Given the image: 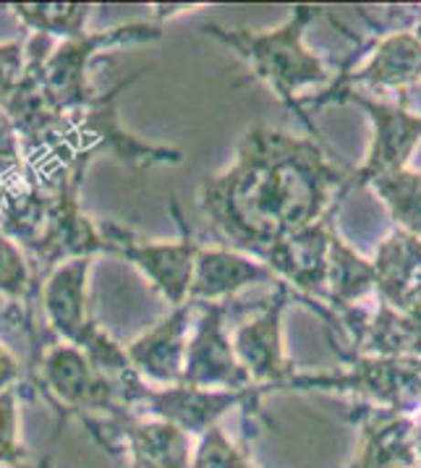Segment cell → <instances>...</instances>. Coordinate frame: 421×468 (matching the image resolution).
<instances>
[{
	"mask_svg": "<svg viewBox=\"0 0 421 468\" xmlns=\"http://www.w3.org/2000/svg\"><path fill=\"white\" fill-rule=\"evenodd\" d=\"M202 317L194 324L186 343V364H184V385L202 390H244L249 375L238 364L233 343L223 327V306L220 303H199Z\"/></svg>",
	"mask_w": 421,
	"mask_h": 468,
	"instance_id": "6",
	"label": "cell"
},
{
	"mask_svg": "<svg viewBox=\"0 0 421 468\" xmlns=\"http://www.w3.org/2000/svg\"><path fill=\"white\" fill-rule=\"evenodd\" d=\"M21 379H24L21 361L14 356V351L5 343H0V393L8 388H16Z\"/></svg>",
	"mask_w": 421,
	"mask_h": 468,
	"instance_id": "16",
	"label": "cell"
},
{
	"mask_svg": "<svg viewBox=\"0 0 421 468\" xmlns=\"http://www.w3.org/2000/svg\"><path fill=\"white\" fill-rule=\"evenodd\" d=\"M5 8L29 32L63 42V39H77L87 35V21L97 5L92 3H11Z\"/></svg>",
	"mask_w": 421,
	"mask_h": 468,
	"instance_id": "10",
	"label": "cell"
},
{
	"mask_svg": "<svg viewBox=\"0 0 421 468\" xmlns=\"http://www.w3.org/2000/svg\"><path fill=\"white\" fill-rule=\"evenodd\" d=\"M84 427L102 445L118 440L129 450V468H192V437L168 421L139 416L134 411H118L105 419H81Z\"/></svg>",
	"mask_w": 421,
	"mask_h": 468,
	"instance_id": "5",
	"label": "cell"
},
{
	"mask_svg": "<svg viewBox=\"0 0 421 468\" xmlns=\"http://www.w3.org/2000/svg\"><path fill=\"white\" fill-rule=\"evenodd\" d=\"M192 468H251V463L226 437V431L220 427H212L207 434L199 437Z\"/></svg>",
	"mask_w": 421,
	"mask_h": 468,
	"instance_id": "14",
	"label": "cell"
},
{
	"mask_svg": "<svg viewBox=\"0 0 421 468\" xmlns=\"http://www.w3.org/2000/svg\"><path fill=\"white\" fill-rule=\"evenodd\" d=\"M194 301L171 309L168 317L153 324L147 333L126 346L129 364L136 375L153 388H171L184 382V364H186V343L192 330Z\"/></svg>",
	"mask_w": 421,
	"mask_h": 468,
	"instance_id": "7",
	"label": "cell"
},
{
	"mask_svg": "<svg viewBox=\"0 0 421 468\" xmlns=\"http://www.w3.org/2000/svg\"><path fill=\"white\" fill-rule=\"evenodd\" d=\"M3 202H5V188L0 184V209H3Z\"/></svg>",
	"mask_w": 421,
	"mask_h": 468,
	"instance_id": "17",
	"label": "cell"
},
{
	"mask_svg": "<svg viewBox=\"0 0 421 468\" xmlns=\"http://www.w3.org/2000/svg\"><path fill=\"white\" fill-rule=\"evenodd\" d=\"M163 37L160 24L153 21H132L113 29L87 32L77 39L56 42L50 37H35L26 42V56L35 60L39 74V90L45 102L56 112H68L87 108L97 100V90L89 81V66L100 53L113 48L153 42Z\"/></svg>",
	"mask_w": 421,
	"mask_h": 468,
	"instance_id": "1",
	"label": "cell"
},
{
	"mask_svg": "<svg viewBox=\"0 0 421 468\" xmlns=\"http://www.w3.org/2000/svg\"><path fill=\"white\" fill-rule=\"evenodd\" d=\"M19 385L0 393V466L3 468H35L29 450L19 442Z\"/></svg>",
	"mask_w": 421,
	"mask_h": 468,
	"instance_id": "12",
	"label": "cell"
},
{
	"mask_svg": "<svg viewBox=\"0 0 421 468\" xmlns=\"http://www.w3.org/2000/svg\"><path fill=\"white\" fill-rule=\"evenodd\" d=\"M32 170L24 157V144L21 136L11 121V115L0 108V184L3 188H11L26 181Z\"/></svg>",
	"mask_w": 421,
	"mask_h": 468,
	"instance_id": "13",
	"label": "cell"
},
{
	"mask_svg": "<svg viewBox=\"0 0 421 468\" xmlns=\"http://www.w3.org/2000/svg\"><path fill=\"white\" fill-rule=\"evenodd\" d=\"M26 42L29 39H11L0 45V108L14 97L19 87L24 66H26Z\"/></svg>",
	"mask_w": 421,
	"mask_h": 468,
	"instance_id": "15",
	"label": "cell"
},
{
	"mask_svg": "<svg viewBox=\"0 0 421 468\" xmlns=\"http://www.w3.org/2000/svg\"><path fill=\"white\" fill-rule=\"evenodd\" d=\"M97 225H100V233L108 244V254L134 264L173 309L184 306L189 301L194 262L199 254V246L194 244L192 236H184L175 244H171V241L157 244V241L139 239L132 228L113 223V220Z\"/></svg>",
	"mask_w": 421,
	"mask_h": 468,
	"instance_id": "4",
	"label": "cell"
},
{
	"mask_svg": "<svg viewBox=\"0 0 421 468\" xmlns=\"http://www.w3.org/2000/svg\"><path fill=\"white\" fill-rule=\"evenodd\" d=\"M353 468H419L416 427L405 419H374Z\"/></svg>",
	"mask_w": 421,
	"mask_h": 468,
	"instance_id": "9",
	"label": "cell"
},
{
	"mask_svg": "<svg viewBox=\"0 0 421 468\" xmlns=\"http://www.w3.org/2000/svg\"><path fill=\"white\" fill-rule=\"evenodd\" d=\"M95 260L79 257L53 267L39 285V309L47 330L84 351L100 372L111 377H123L132 372L129 354L118 346L113 335L100 327L89 306V272Z\"/></svg>",
	"mask_w": 421,
	"mask_h": 468,
	"instance_id": "2",
	"label": "cell"
},
{
	"mask_svg": "<svg viewBox=\"0 0 421 468\" xmlns=\"http://www.w3.org/2000/svg\"><path fill=\"white\" fill-rule=\"evenodd\" d=\"M262 278H268V270H262L259 264L249 262L233 251H226V249L199 251L196 262H194L189 301L215 303V301L236 293L238 288L254 281H262Z\"/></svg>",
	"mask_w": 421,
	"mask_h": 468,
	"instance_id": "8",
	"label": "cell"
},
{
	"mask_svg": "<svg viewBox=\"0 0 421 468\" xmlns=\"http://www.w3.org/2000/svg\"><path fill=\"white\" fill-rule=\"evenodd\" d=\"M26 375L58 403V409L79 419H105L123 411L121 379L100 372L84 351L63 340L42 348Z\"/></svg>",
	"mask_w": 421,
	"mask_h": 468,
	"instance_id": "3",
	"label": "cell"
},
{
	"mask_svg": "<svg viewBox=\"0 0 421 468\" xmlns=\"http://www.w3.org/2000/svg\"><path fill=\"white\" fill-rule=\"evenodd\" d=\"M0 296L11 303H24V314L37 330L32 319V306L39 303V281L26 251L11 236L0 230Z\"/></svg>",
	"mask_w": 421,
	"mask_h": 468,
	"instance_id": "11",
	"label": "cell"
}]
</instances>
